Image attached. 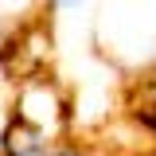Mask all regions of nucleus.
Masks as SVG:
<instances>
[{
	"instance_id": "1",
	"label": "nucleus",
	"mask_w": 156,
	"mask_h": 156,
	"mask_svg": "<svg viewBox=\"0 0 156 156\" xmlns=\"http://www.w3.org/2000/svg\"><path fill=\"white\" fill-rule=\"evenodd\" d=\"M4 156H51L47 129L20 113L16 121L8 125V133H4Z\"/></svg>"
},
{
	"instance_id": "2",
	"label": "nucleus",
	"mask_w": 156,
	"mask_h": 156,
	"mask_svg": "<svg viewBox=\"0 0 156 156\" xmlns=\"http://www.w3.org/2000/svg\"><path fill=\"white\" fill-rule=\"evenodd\" d=\"M51 156H90L82 144H58V148H51Z\"/></svg>"
},
{
	"instance_id": "3",
	"label": "nucleus",
	"mask_w": 156,
	"mask_h": 156,
	"mask_svg": "<svg viewBox=\"0 0 156 156\" xmlns=\"http://www.w3.org/2000/svg\"><path fill=\"white\" fill-rule=\"evenodd\" d=\"M58 8H62V12H70V8H78V4H86V0H55Z\"/></svg>"
}]
</instances>
